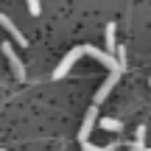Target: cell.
I'll list each match as a JSON object with an SVG mask.
<instances>
[{
  "mask_svg": "<svg viewBox=\"0 0 151 151\" xmlns=\"http://www.w3.org/2000/svg\"><path fill=\"white\" fill-rule=\"evenodd\" d=\"M81 50H84L87 56H92V59H98V62H101L104 67H109V73H123V65H118V62H115V56L104 53L101 48H92V45H84Z\"/></svg>",
  "mask_w": 151,
  "mask_h": 151,
  "instance_id": "cell-1",
  "label": "cell"
},
{
  "mask_svg": "<svg viewBox=\"0 0 151 151\" xmlns=\"http://www.w3.org/2000/svg\"><path fill=\"white\" fill-rule=\"evenodd\" d=\"M3 56L9 59V65H11V73H14V78H17V81H25V65H22V59L17 56V50L11 48V42H3Z\"/></svg>",
  "mask_w": 151,
  "mask_h": 151,
  "instance_id": "cell-2",
  "label": "cell"
},
{
  "mask_svg": "<svg viewBox=\"0 0 151 151\" xmlns=\"http://www.w3.org/2000/svg\"><path fill=\"white\" fill-rule=\"evenodd\" d=\"M81 56H84V50H81V48H73L70 53H67L65 59H62L59 65H56V70H53V78H56V81H62V78L67 76V73L73 70V65H76V62L81 59Z\"/></svg>",
  "mask_w": 151,
  "mask_h": 151,
  "instance_id": "cell-3",
  "label": "cell"
},
{
  "mask_svg": "<svg viewBox=\"0 0 151 151\" xmlns=\"http://www.w3.org/2000/svg\"><path fill=\"white\" fill-rule=\"evenodd\" d=\"M0 25H3V28H6V31H9V34H11V39H14V42H17V45H22V48H25V45H28V37H25V34H22V31H20V28H17V22H14V20H11V17H9V14H0Z\"/></svg>",
  "mask_w": 151,
  "mask_h": 151,
  "instance_id": "cell-4",
  "label": "cell"
},
{
  "mask_svg": "<svg viewBox=\"0 0 151 151\" xmlns=\"http://www.w3.org/2000/svg\"><path fill=\"white\" fill-rule=\"evenodd\" d=\"M95 120H98V112H95V109H90V112L84 115V123H81V129H78V143L90 140V132L95 129Z\"/></svg>",
  "mask_w": 151,
  "mask_h": 151,
  "instance_id": "cell-5",
  "label": "cell"
},
{
  "mask_svg": "<svg viewBox=\"0 0 151 151\" xmlns=\"http://www.w3.org/2000/svg\"><path fill=\"white\" fill-rule=\"evenodd\" d=\"M118 76H120V73H109V78L104 81V84H101V90L95 92V104H104V101H106V95L112 92V87L118 84Z\"/></svg>",
  "mask_w": 151,
  "mask_h": 151,
  "instance_id": "cell-6",
  "label": "cell"
},
{
  "mask_svg": "<svg viewBox=\"0 0 151 151\" xmlns=\"http://www.w3.org/2000/svg\"><path fill=\"white\" fill-rule=\"evenodd\" d=\"M115 31H118L115 22H109V25H106V37H104V39H106V50H104V53H109V56H112V50L118 48V37H115Z\"/></svg>",
  "mask_w": 151,
  "mask_h": 151,
  "instance_id": "cell-7",
  "label": "cell"
},
{
  "mask_svg": "<svg viewBox=\"0 0 151 151\" xmlns=\"http://www.w3.org/2000/svg\"><path fill=\"white\" fill-rule=\"evenodd\" d=\"M95 126H101V129H106V132H120L123 129V123L115 120V118H101V120H95Z\"/></svg>",
  "mask_w": 151,
  "mask_h": 151,
  "instance_id": "cell-8",
  "label": "cell"
},
{
  "mask_svg": "<svg viewBox=\"0 0 151 151\" xmlns=\"http://www.w3.org/2000/svg\"><path fill=\"white\" fill-rule=\"evenodd\" d=\"M81 148H84V151H115V148H118V143H109V146H92L90 140H84V143H81Z\"/></svg>",
  "mask_w": 151,
  "mask_h": 151,
  "instance_id": "cell-9",
  "label": "cell"
},
{
  "mask_svg": "<svg viewBox=\"0 0 151 151\" xmlns=\"http://www.w3.org/2000/svg\"><path fill=\"white\" fill-rule=\"evenodd\" d=\"M25 6H28V11H31V17L42 14V3H39V0H25Z\"/></svg>",
  "mask_w": 151,
  "mask_h": 151,
  "instance_id": "cell-10",
  "label": "cell"
},
{
  "mask_svg": "<svg viewBox=\"0 0 151 151\" xmlns=\"http://www.w3.org/2000/svg\"><path fill=\"white\" fill-rule=\"evenodd\" d=\"M148 84H151V81H148Z\"/></svg>",
  "mask_w": 151,
  "mask_h": 151,
  "instance_id": "cell-11",
  "label": "cell"
},
{
  "mask_svg": "<svg viewBox=\"0 0 151 151\" xmlns=\"http://www.w3.org/2000/svg\"><path fill=\"white\" fill-rule=\"evenodd\" d=\"M0 151H3V148H0Z\"/></svg>",
  "mask_w": 151,
  "mask_h": 151,
  "instance_id": "cell-12",
  "label": "cell"
}]
</instances>
